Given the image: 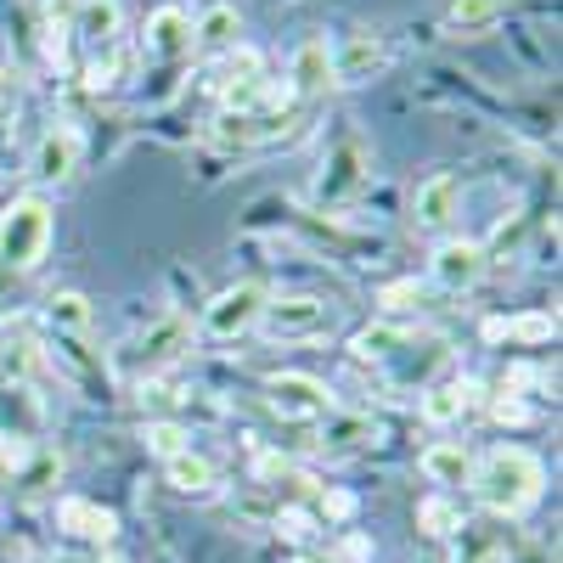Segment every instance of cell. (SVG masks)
Here are the masks:
<instances>
[{"label":"cell","instance_id":"obj_30","mask_svg":"<svg viewBox=\"0 0 563 563\" xmlns=\"http://www.w3.org/2000/svg\"><path fill=\"white\" fill-rule=\"evenodd\" d=\"M321 507H327V519H350V512H355V496H350V490H327Z\"/></svg>","mask_w":563,"mask_h":563},{"label":"cell","instance_id":"obj_2","mask_svg":"<svg viewBox=\"0 0 563 563\" xmlns=\"http://www.w3.org/2000/svg\"><path fill=\"white\" fill-rule=\"evenodd\" d=\"M45 249H52V203L40 192H29L0 214V282L29 276L45 260Z\"/></svg>","mask_w":563,"mask_h":563},{"label":"cell","instance_id":"obj_31","mask_svg":"<svg viewBox=\"0 0 563 563\" xmlns=\"http://www.w3.org/2000/svg\"><path fill=\"white\" fill-rule=\"evenodd\" d=\"M12 108H18V79H12L7 68H0V119H7Z\"/></svg>","mask_w":563,"mask_h":563},{"label":"cell","instance_id":"obj_23","mask_svg":"<svg viewBox=\"0 0 563 563\" xmlns=\"http://www.w3.org/2000/svg\"><path fill=\"white\" fill-rule=\"evenodd\" d=\"M501 18V0H451L445 12V34H479Z\"/></svg>","mask_w":563,"mask_h":563},{"label":"cell","instance_id":"obj_14","mask_svg":"<svg viewBox=\"0 0 563 563\" xmlns=\"http://www.w3.org/2000/svg\"><path fill=\"white\" fill-rule=\"evenodd\" d=\"M384 40L378 34H350L344 45H333V85H361L384 68Z\"/></svg>","mask_w":563,"mask_h":563},{"label":"cell","instance_id":"obj_28","mask_svg":"<svg viewBox=\"0 0 563 563\" xmlns=\"http://www.w3.org/2000/svg\"><path fill=\"white\" fill-rule=\"evenodd\" d=\"M411 305H422V282L411 276V282H389L384 288V310H411Z\"/></svg>","mask_w":563,"mask_h":563},{"label":"cell","instance_id":"obj_25","mask_svg":"<svg viewBox=\"0 0 563 563\" xmlns=\"http://www.w3.org/2000/svg\"><path fill=\"white\" fill-rule=\"evenodd\" d=\"M395 344H400V327H366L350 350H355L361 361H384V355H395Z\"/></svg>","mask_w":563,"mask_h":563},{"label":"cell","instance_id":"obj_21","mask_svg":"<svg viewBox=\"0 0 563 563\" xmlns=\"http://www.w3.org/2000/svg\"><path fill=\"white\" fill-rule=\"evenodd\" d=\"M238 34H243V23L231 7H209V18L192 23V45H203V52H225V45H238Z\"/></svg>","mask_w":563,"mask_h":563},{"label":"cell","instance_id":"obj_10","mask_svg":"<svg viewBox=\"0 0 563 563\" xmlns=\"http://www.w3.org/2000/svg\"><path fill=\"white\" fill-rule=\"evenodd\" d=\"M333 85V45H327L321 34L316 40H299V52L288 57V90H294V102L299 97H316V90Z\"/></svg>","mask_w":563,"mask_h":563},{"label":"cell","instance_id":"obj_11","mask_svg":"<svg viewBox=\"0 0 563 563\" xmlns=\"http://www.w3.org/2000/svg\"><path fill=\"white\" fill-rule=\"evenodd\" d=\"M456 209H462V180H456V175H429V180L417 186V198H411V220H417L422 231L451 225Z\"/></svg>","mask_w":563,"mask_h":563},{"label":"cell","instance_id":"obj_6","mask_svg":"<svg viewBox=\"0 0 563 563\" xmlns=\"http://www.w3.org/2000/svg\"><path fill=\"white\" fill-rule=\"evenodd\" d=\"M265 288L260 282H238V288H225V294H214L209 299V310H203V327L214 339H243L249 327L260 321V310H265Z\"/></svg>","mask_w":563,"mask_h":563},{"label":"cell","instance_id":"obj_7","mask_svg":"<svg viewBox=\"0 0 563 563\" xmlns=\"http://www.w3.org/2000/svg\"><path fill=\"white\" fill-rule=\"evenodd\" d=\"M485 265H490V254H485L479 243L456 238V243H440V249H434V260H429V276L440 282L445 294H467V288H474V282L485 276Z\"/></svg>","mask_w":563,"mask_h":563},{"label":"cell","instance_id":"obj_17","mask_svg":"<svg viewBox=\"0 0 563 563\" xmlns=\"http://www.w3.org/2000/svg\"><path fill=\"white\" fill-rule=\"evenodd\" d=\"M164 479H169V490H180V496H214V490H220L214 462H209V456H198V451L169 456V462H164Z\"/></svg>","mask_w":563,"mask_h":563},{"label":"cell","instance_id":"obj_9","mask_svg":"<svg viewBox=\"0 0 563 563\" xmlns=\"http://www.w3.org/2000/svg\"><path fill=\"white\" fill-rule=\"evenodd\" d=\"M57 530H68L74 541H90V547H108V541L119 536V519H113L102 501L63 496V501H57Z\"/></svg>","mask_w":563,"mask_h":563},{"label":"cell","instance_id":"obj_13","mask_svg":"<svg viewBox=\"0 0 563 563\" xmlns=\"http://www.w3.org/2000/svg\"><path fill=\"white\" fill-rule=\"evenodd\" d=\"M119 29H124L119 0H74V34H79L97 57L119 45Z\"/></svg>","mask_w":563,"mask_h":563},{"label":"cell","instance_id":"obj_16","mask_svg":"<svg viewBox=\"0 0 563 563\" xmlns=\"http://www.w3.org/2000/svg\"><path fill=\"white\" fill-rule=\"evenodd\" d=\"M74 169H79V130H68V124L45 130L40 153H34V175L63 186V180H74Z\"/></svg>","mask_w":563,"mask_h":563},{"label":"cell","instance_id":"obj_29","mask_svg":"<svg viewBox=\"0 0 563 563\" xmlns=\"http://www.w3.org/2000/svg\"><path fill=\"white\" fill-rule=\"evenodd\" d=\"M490 417H496V422H530V406H525L519 395H496V400H490Z\"/></svg>","mask_w":563,"mask_h":563},{"label":"cell","instance_id":"obj_24","mask_svg":"<svg viewBox=\"0 0 563 563\" xmlns=\"http://www.w3.org/2000/svg\"><path fill=\"white\" fill-rule=\"evenodd\" d=\"M141 440H147V451L153 456H180V451H192V434H186L180 429V422H147V434H141Z\"/></svg>","mask_w":563,"mask_h":563},{"label":"cell","instance_id":"obj_27","mask_svg":"<svg viewBox=\"0 0 563 563\" xmlns=\"http://www.w3.org/2000/svg\"><path fill=\"white\" fill-rule=\"evenodd\" d=\"M276 530L288 536V541H310V536H316V525H310L305 507H282V512H276Z\"/></svg>","mask_w":563,"mask_h":563},{"label":"cell","instance_id":"obj_22","mask_svg":"<svg viewBox=\"0 0 563 563\" xmlns=\"http://www.w3.org/2000/svg\"><path fill=\"white\" fill-rule=\"evenodd\" d=\"M417 530H429V536H456L462 530V507L445 496V490H434V496H422L417 501Z\"/></svg>","mask_w":563,"mask_h":563},{"label":"cell","instance_id":"obj_12","mask_svg":"<svg viewBox=\"0 0 563 563\" xmlns=\"http://www.w3.org/2000/svg\"><path fill=\"white\" fill-rule=\"evenodd\" d=\"M141 52H147L153 63L186 57V52H192V18H186L180 7L153 12V18H147V34H141Z\"/></svg>","mask_w":563,"mask_h":563},{"label":"cell","instance_id":"obj_8","mask_svg":"<svg viewBox=\"0 0 563 563\" xmlns=\"http://www.w3.org/2000/svg\"><path fill=\"white\" fill-rule=\"evenodd\" d=\"M186 350H192V321H186V316H158L147 333L135 339V366L141 372H158V366L180 361Z\"/></svg>","mask_w":563,"mask_h":563},{"label":"cell","instance_id":"obj_5","mask_svg":"<svg viewBox=\"0 0 563 563\" xmlns=\"http://www.w3.org/2000/svg\"><path fill=\"white\" fill-rule=\"evenodd\" d=\"M366 169H372V158H366V141L361 135H344L333 153H327V164H321V180H316V203H350L361 186H366Z\"/></svg>","mask_w":563,"mask_h":563},{"label":"cell","instance_id":"obj_32","mask_svg":"<svg viewBox=\"0 0 563 563\" xmlns=\"http://www.w3.org/2000/svg\"><path fill=\"white\" fill-rule=\"evenodd\" d=\"M344 558H372V547H366L361 536H350V541H344Z\"/></svg>","mask_w":563,"mask_h":563},{"label":"cell","instance_id":"obj_26","mask_svg":"<svg viewBox=\"0 0 563 563\" xmlns=\"http://www.w3.org/2000/svg\"><path fill=\"white\" fill-rule=\"evenodd\" d=\"M23 462H29V445H23L18 434L0 429V479H18V474H23Z\"/></svg>","mask_w":563,"mask_h":563},{"label":"cell","instance_id":"obj_3","mask_svg":"<svg viewBox=\"0 0 563 563\" xmlns=\"http://www.w3.org/2000/svg\"><path fill=\"white\" fill-rule=\"evenodd\" d=\"M254 327H265V333H271V339H282V344H299V339H327V333H333V305L316 299V294L265 299V310H260V321H254Z\"/></svg>","mask_w":563,"mask_h":563},{"label":"cell","instance_id":"obj_19","mask_svg":"<svg viewBox=\"0 0 563 563\" xmlns=\"http://www.w3.org/2000/svg\"><path fill=\"white\" fill-rule=\"evenodd\" d=\"M474 384L467 378H451V384H434L429 395H422V422H434V429H445V422L467 417V406H474Z\"/></svg>","mask_w":563,"mask_h":563},{"label":"cell","instance_id":"obj_18","mask_svg":"<svg viewBox=\"0 0 563 563\" xmlns=\"http://www.w3.org/2000/svg\"><path fill=\"white\" fill-rule=\"evenodd\" d=\"M45 321H52V333H57V339H90V321H97V310H90L85 294L63 288V294L45 299Z\"/></svg>","mask_w":563,"mask_h":563},{"label":"cell","instance_id":"obj_20","mask_svg":"<svg viewBox=\"0 0 563 563\" xmlns=\"http://www.w3.org/2000/svg\"><path fill=\"white\" fill-rule=\"evenodd\" d=\"M558 333V316H490L485 321V339L501 344V339H519V344H547Z\"/></svg>","mask_w":563,"mask_h":563},{"label":"cell","instance_id":"obj_4","mask_svg":"<svg viewBox=\"0 0 563 563\" xmlns=\"http://www.w3.org/2000/svg\"><path fill=\"white\" fill-rule=\"evenodd\" d=\"M265 406L282 422H321V417H333V395H327V384L310 378V372H276V378L265 384Z\"/></svg>","mask_w":563,"mask_h":563},{"label":"cell","instance_id":"obj_15","mask_svg":"<svg viewBox=\"0 0 563 563\" xmlns=\"http://www.w3.org/2000/svg\"><path fill=\"white\" fill-rule=\"evenodd\" d=\"M422 479H429V485H467V479H474V451H467L462 440H434L429 451H422Z\"/></svg>","mask_w":563,"mask_h":563},{"label":"cell","instance_id":"obj_1","mask_svg":"<svg viewBox=\"0 0 563 563\" xmlns=\"http://www.w3.org/2000/svg\"><path fill=\"white\" fill-rule=\"evenodd\" d=\"M467 485L479 490V501L496 512V519H519V512H530L541 501L547 467L525 445H496L485 462H474V479H467Z\"/></svg>","mask_w":563,"mask_h":563}]
</instances>
